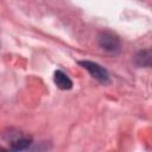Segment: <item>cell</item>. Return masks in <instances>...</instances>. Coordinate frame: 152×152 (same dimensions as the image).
Listing matches in <instances>:
<instances>
[{
    "label": "cell",
    "instance_id": "obj_1",
    "mask_svg": "<svg viewBox=\"0 0 152 152\" xmlns=\"http://www.w3.org/2000/svg\"><path fill=\"white\" fill-rule=\"evenodd\" d=\"M94 78L100 81L101 83H107L109 81V75L104 68H102L100 64L91 62V61H80L78 62Z\"/></svg>",
    "mask_w": 152,
    "mask_h": 152
},
{
    "label": "cell",
    "instance_id": "obj_2",
    "mask_svg": "<svg viewBox=\"0 0 152 152\" xmlns=\"http://www.w3.org/2000/svg\"><path fill=\"white\" fill-rule=\"evenodd\" d=\"M99 43L102 49L109 52H118L120 50V40L116 34L110 31H104L99 37Z\"/></svg>",
    "mask_w": 152,
    "mask_h": 152
},
{
    "label": "cell",
    "instance_id": "obj_3",
    "mask_svg": "<svg viewBox=\"0 0 152 152\" xmlns=\"http://www.w3.org/2000/svg\"><path fill=\"white\" fill-rule=\"evenodd\" d=\"M31 142H32L31 137L24 135V134H17L10 140V148L14 151H23L28 148Z\"/></svg>",
    "mask_w": 152,
    "mask_h": 152
},
{
    "label": "cell",
    "instance_id": "obj_4",
    "mask_svg": "<svg viewBox=\"0 0 152 152\" xmlns=\"http://www.w3.org/2000/svg\"><path fill=\"white\" fill-rule=\"evenodd\" d=\"M53 81H55L56 86L59 89H62V90H69L72 87V81L62 70H56L55 71V74H53Z\"/></svg>",
    "mask_w": 152,
    "mask_h": 152
}]
</instances>
